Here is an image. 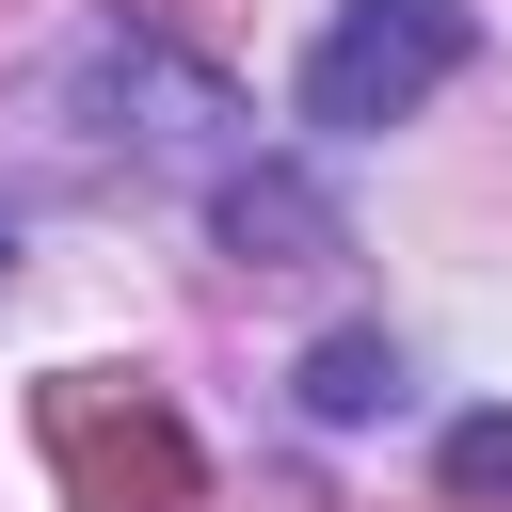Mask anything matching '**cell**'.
Wrapping results in <instances>:
<instances>
[{
    "mask_svg": "<svg viewBox=\"0 0 512 512\" xmlns=\"http://www.w3.org/2000/svg\"><path fill=\"white\" fill-rule=\"evenodd\" d=\"M144 16H176V32H208V0H144Z\"/></svg>",
    "mask_w": 512,
    "mask_h": 512,
    "instance_id": "obj_6",
    "label": "cell"
},
{
    "mask_svg": "<svg viewBox=\"0 0 512 512\" xmlns=\"http://www.w3.org/2000/svg\"><path fill=\"white\" fill-rule=\"evenodd\" d=\"M464 48H480L464 0H352V16L304 48V128H400Z\"/></svg>",
    "mask_w": 512,
    "mask_h": 512,
    "instance_id": "obj_1",
    "label": "cell"
},
{
    "mask_svg": "<svg viewBox=\"0 0 512 512\" xmlns=\"http://www.w3.org/2000/svg\"><path fill=\"white\" fill-rule=\"evenodd\" d=\"M304 400H320V416H384V400H400V352H384V336H320V352H304Z\"/></svg>",
    "mask_w": 512,
    "mask_h": 512,
    "instance_id": "obj_3",
    "label": "cell"
},
{
    "mask_svg": "<svg viewBox=\"0 0 512 512\" xmlns=\"http://www.w3.org/2000/svg\"><path fill=\"white\" fill-rule=\"evenodd\" d=\"M48 448L96 512H192V432L144 384H48Z\"/></svg>",
    "mask_w": 512,
    "mask_h": 512,
    "instance_id": "obj_2",
    "label": "cell"
},
{
    "mask_svg": "<svg viewBox=\"0 0 512 512\" xmlns=\"http://www.w3.org/2000/svg\"><path fill=\"white\" fill-rule=\"evenodd\" d=\"M224 240H240V256H256V240H288V256H320L336 224H320V208H304L288 176H240V192H224Z\"/></svg>",
    "mask_w": 512,
    "mask_h": 512,
    "instance_id": "obj_4",
    "label": "cell"
},
{
    "mask_svg": "<svg viewBox=\"0 0 512 512\" xmlns=\"http://www.w3.org/2000/svg\"><path fill=\"white\" fill-rule=\"evenodd\" d=\"M448 496H512V416H464L448 432Z\"/></svg>",
    "mask_w": 512,
    "mask_h": 512,
    "instance_id": "obj_5",
    "label": "cell"
},
{
    "mask_svg": "<svg viewBox=\"0 0 512 512\" xmlns=\"http://www.w3.org/2000/svg\"><path fill=\"white\" fill-rule=\"evenodd\" d=\"M0 256H16V224H0Z\"/></svg>",
    "mask_w": 512,
    "mask_h": 512,
    "instance_id": "obj_7",
    "label": "cell"
}]
</instances>
